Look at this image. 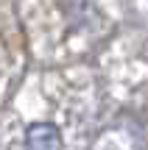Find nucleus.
<instances>
[{
	"label": "nucleus",
	"mask_w": 148,
	"mask_h": 150,
	"mask_svg": "<svg viewBox=\"0 0 148 150\" xmlns=\"http://www.w3.org/2000/svg\"><path fill=\"white\" fill-rule=\"evenodd\" d=\"M25 145L28 150H59L61 134L53 122H34L25 131Z\"/></svg>",
	"instance_id": "1"
}]
</instances>
